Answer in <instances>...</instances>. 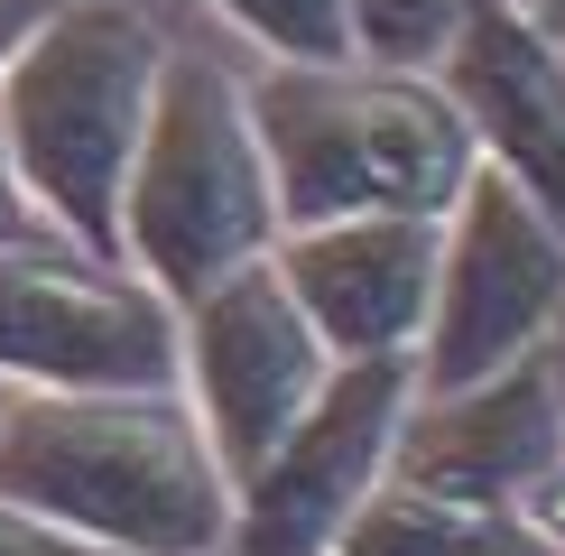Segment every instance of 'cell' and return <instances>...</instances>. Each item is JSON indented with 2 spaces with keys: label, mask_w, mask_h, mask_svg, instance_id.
<instances>
[{
  "label": "cell",
  "mask_w": 565,
  "mask_h": 556,
  "mask_svg": "<svg viewBox=\"0 0 565 556\" xmlns=\"http://www.w3.org/2000/svg\"><path fill=\"white\" fill-rule=\"evenodd\" d=\"M0 492L121 556H223L232 473L195 399L168 389H10Z\"/></svg>",
  "instance_id": "6da1fadb"
},
{
  "label": "cell",
  "mask_w": 565,
  "mask_h": 556,
  "mask_svg": "<svg viewBox=\"0 0 565 556\" xmlns=\"http://www.w3.org/2000/svg\"><path fill=\"white\" fill-rule=\"evenodd\" d=\"M158 75H168V29L121 0H46V19L0 65V149L56 242L121 260V185Z\"/></svg>",
  "instance_id": "7a4b0ae2"
},
{
  "label": "cell",
  "mask_w": 565,
  "mask_h": 556,
  "mask_svg": "<svg viewBox=\"0 0 565 556\" xmlns=\"http://www.w3.org/2000/svg\"><path fill=\"white\" fill-rule=\"evenodd\" d=\"M250 121L269 149L278 223L334 214H445L473 177V130L455 121L427 65H260Z\"/></svg>",
  "instance_id": "3957f363"
},
{
  "label": "cell",
  "mask_w": 565,
  "mask_h": 556,
  "mask_svg": "<svg viewBox=\"0 0 565 556\" xmlns=\"http://www.w3.org/2000/svg\"><path fill=\"white\" fill-rule=\"evenodd\" d=\"M278 232L288 223H278L269 149L250 121V84L223 56L168 46V75H158L149 130H139L121 185V260L185 307L195 288L269 260Z\"/></svg>",
  "instance_id": "277c9868"
},
{
  "label": "cell",
  "mask_w": 565,
  "mask_h": 556,
  "mask_svg": "<svg viewBox=\"0 0 565 556\" xmlns=\"http://www.w3.org/2000/svg\"><path fill=\"white\" fill-rule=\"evenodd\" d=\"M556 324H565V232L510 177H491L473 158V177L436 214V288H427V334H417V389H455L520 353H547Z\"/></svg>",
  "instance_id": "5b68a950"
},
{
  "label": "cell",
  "mask_w": 565,
  "mask_h": 556,
  "mask_svg": "<svg viewBox=\"0 0 565 556\" xmlns=\"http://www.w3.org/2000/svg\"><path fill=\"white\" fill-rule=\"evenodd\" d=\"M0 381L10 389H168L177 297L130 260L56 232L0 250Z\"/></svg>",
  "instance_id": "8992f818"
},
{
  "label": "cell",
  "mask_w": 565,
  "mask_h": 556,
  "mask_svg": "<svg viewBox=\"0 0 565 556\" xmlns=\"http://www.w3.org/2000/svg\"><path fill=\"white\" fill-rule=\"evenodd\" d=\"M324 381H334V343L306 324L278 260H250L177 307V389L195 399L232 482L297 427Z\"/></svg>",
  "instance_id": "52a82bcc"
},
{
  "label": "cell",
  "mask_w": 565,
  "mask_h": 556,
  "mask_svg": "<svg viewBox=\"0 0 565 556\" xmlns=\"http://www.w3.org/2000/svg\"><path fill=\"white\" fill-rule=\"evenodd\" d=\"M417 399V362H334V381L306 399V417L232 482V556H334L343 520L390 473V436Z\"/></svg>",
  "instance_id": "ba28073f"
},
{
  "label": "cell",
  "mask_w": 565,
  "mask_h": 556,
  "mask_svg": "<svg viewBox=\"0 0 565 556\" xmlns=\"http://www.w3.org/2000/svg\"><path fill=\"white\" fill-rule=\"evenodd\" d=\"M427 75L473 130V158L565 232V38L537 29L520 0H463Z\"/></svg>",
  "instance_id": "9c48e42d"
},
{
  "label": "cell",
  "mask_w": 565,
  "mask_h": 556,
  "mask_svg": "<svg viewBox=\"0 0 565 556\" xmlns=\"http://www.w3.org/2000/svg\"><path fill=\"white\" fill-rule=\"evenodd\" d=\"M565 463V371L556 353H520L482 381L417 389L390 436L398 482H436V492L473 501H529Z\"/></svg>",
  "instance_id": "30bf717a"
},
{
  "label": "cell",
  "mask_w": 565,
  "mask_h": 556,
  "mask_svg": "<svg viewBox=\"0 0 565 556\" xmlns=\"http://www.w3.org/2000/svg\"><path fill=\"white\" fill-rule=\"evenodd\" d=\"M278 278L306 307L334 362H381L427 334V288H436V214H334V223H288L278 232Z\"/></svg>",
  "instance_id": "8fae6325"
},
{
  "label": "cell",
  "mask_w": 565,
  "mask_h": 556,
  "mask_svg": "<svg viewBox=\"0 0 565 556\" xmlns=\"http://www.w3.org/2000/svg\"><path fill=\"white\" fill-rule=\"evenodd\" d=\"M334 556H547V538L529 528L520 501H473V492L381 473L343 520Z\"/></svg>",
  "instance_id": "7c38bea8"
},
{
  "label": "cell",
  "mask_w": 565,
  "mask_h": 556,
  "mask_svg": "<svg viewBox=\"0 0 565 556\" xmlns=\"http://www.w3.org/2000/svg\"><path fill=\"white\" fill-rule=\"evenodd\" d=\"M242 46H260V65H343L352 19L343 0H204Z\"/></svg>",
  "instance_id": "4fadbf2b"
},
{
  "label": "cell",
  "mask_w": 565,
  "mask_h": 556,
  "mask_svg": "<svg viewBox=\"0 0 565 556\" xmlns=\"http://www.w3.org/2000/svg\"><path fill=\"white\" fill-rule=\"evenodd\" d=\"M343 19H352V56H371V65H436V46L463 19V0H343Z\"/></svg>",
  "instance_id": "5bb4252c"
},
{
  "label": "cell",
  "mask_w": 565,
  "mask_h": 556,
  "mask_svg": "<svg viewBox=\"0 0 565 556\" xmlns=\"http://www.w3.org/2000/svg\"><path fill=\"white\" fill-rule=\"evenodd\" d=\"M0 556H121V547H103V538H84V528L46 520V510L19 501V492H0Z\"/></svg>",
  "instance_id": "9a60e30c"
},
{
  "label": "cell",
  "mask_w": 565,
  "mask_h": 556,
  "mask_svg": "<svg viewBox=\"0 0 565 556\" xmlns=\"http://www.w3.org/2000/svg\"><path fill=\"white\" fill-rule=\"evenodd\" d=\"M29 232H46V223H38L29 185H19V168H10V149H0V250H10V242H29Z\"/></svg>",
  "instance_id": "2e32d148"
},
{
  "label": "cell",
  "mask_w": 565,
  "mask_h": 556,
  "mask_svg": "<svg viewBox=\"0 0 565 556\" xmlns=\"http://www.w3.org/2000/svg\"><path fill=\"white\" fill-rule=\"evenodd\" d=\"M520 510H529V528H537V538H547V556H565V463H556L547 482H537Z\"/></svg>",
  "instance_id": "e0dca14e"
},
{
  "label": "cell",
  "mask_w": 565,
  "mask_h": 556,
  "mask_svg": "<svg viewBox=\"0 0 565 556\" xmlns=\"http://www.w3.org/2000/svg\"><path fill=\"white\" fill-rule=\"evenodd\" d=\"M38 19H46V0H0V65L19 56V38H29Z\"/></svg>",
  "instance_id": "ac0fdd59"
},
{
  "label": "cell",
  "mask_w": 565,
  "mask_h": 556,
  "mask_svg": "<svg viewBox=\"0 0 565 556\" xmlns=\"http://www.w3.org/2000/svg\"><path fill=\"white\" fill-rule=\"evenodd\" d=\"M520 10L537 19V29H556V38H565V0H520Z\"/></svg>",
  "instance_id": "d6986e66"
},
{
  "label": "cell",
  "mask_w": 565,
  "mask_h": 556,
  "mask_svg": "<svg viewBox=\"0 0 565 556\" xmlns=\"http://www.w3.org/2000/svg\"><path fill=\"white\" fill-rule=\"evenodd\" d=\"M547 353H556V371H565V324H556V343H547Z\"/></svg>",
  "instance_id": "ffe728a7"
},
{
  "label": "cell",
  "mask_w": 565,
  "mask_h": 556,
  "mask_svg": "<svg viewBox=\"0 0 565 556\" xmlns=\"http://www.w3.org/2000/svg\"><path fill=\"white\" fill-rule=\"evenodd\" d=\"M0 408H10V381H0Z\"/></svg>",
  "instance_id": "44dd1931"
}]
</instances>
